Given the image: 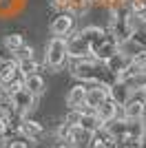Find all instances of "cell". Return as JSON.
Segmentation results:
<instances>
[{
  "mask_svg": "<svg viewBox=\"0 0 146 148\" xmlns=\"http://www.w3.org/2000/svg\"><path fill=\"white\" fill-rule=\"evenodd\" d=\"M104 62H97L95 58H71V73L82 82H95V84H106L104 77L111 75ZM109 86V84H106Z\"/></svg>",
  "mask_w": 146,
  "mask_h": 148,
  "instance_id": "6da1fadb",
  "label": "cell"
},
{
  "mask_svg": "<svg viewBox=\"0 0 146 148\" xmlns=\"http://www.w3.org/2000/svg\"><path fill=\"white\" fill-rule=\"evenodd\" d=\"M111 33L117 42L126 44L131 38L135 36V16L131 11V7H117L113 11V18H111Z\"/></svg>",
  "mask_w": 146,
  "mask_h": 148,
  "instance_id": "7a4b0ae2",
  "label": "cell"
},
{
  "mask_svg": "<svg viewBox=\"0 0 146 148\" xmlns=\"http://www.w3.org/2000/svg\"><path fill=\"white\" fill-rule=\"evenodd\" d=\"M69 60V44L67 38H58L53 36L47 44V53H44V64H47L51 71H58L67 64Z\"/></svg>",
  "mask_w": 146,
  "mask_h": 148,
  "instance_id": "3957f363",
  "label": "cell"
},
{
  "mask_svg": "<svg viewBox=\"0 0 146 148\" xmlns=\"http://www.w3.org/2000/svg\"><path fill=\"white\" fill-rule=\"evenodd\" d=\"M73 27H75V13L73 11H60L51 22V33L58 38H67L73 33Z\"/></svg>",
  "mask_w": 146,
  "mask_h": 148,
  "instance_id": "277c9868",
  "label": "cell"
},
{
  "mask_svg": "<svg viewBox=\"0 0 146 148\" xmlns=\"http://www.w3.org/2000/svg\"><path fill=\"white\" fill-rule=\"evenodd\" d=\"M67 44H69V58H93L91 44L82 36V31L71 33V36L67 38Z\"/></svg>",
  "mask_w": 146,
  "mask_h": 148,
  "instance_id": "5b68a950",
  "label": "cell"
},
{
  "mask_svg": "<svg viewBox=\"0 0 146 148\" xmlns=\"http://www.w3.org/2000/svg\"><path fill=\"white\" fill-rule=\"evenodd\" d=\"M9 99H11V106L13 111L20 113V115H24V113H29L33 106H36V95L29 91V88H20V91L11 93L9 95Z\"/></svg>",
  "mask_w": 146,
  "mask_h": 148,
  "instance_id": "8992f818",
  "label": "cell"
},
{
  "mask_svg": "<svg viewBox=\"0 0 146 148\" xmlns=\"http://www.w3.org/2000/svg\"><path fill=\"white\" fill-rule=\"evenodd\" d=\"M133 95H135V91L128 86L124 80H115V82L109 86V97L113 99L117 106H126L128 102H131V97H133Z\"/></svg>",
  "mask_w": 146,
  "mask_h": 148,
  "instance_id": "52a82bcc",
  "label": "cell"
},
{
  "mask_svg": "<svg viewBox=\"0 0 146 148\" xmlns=\"http://www.w3.org/2000/svg\"><path fill=\"white\" fill-rule=\"evenodd\" d=\"M131 60H133V58L128 56V53H124V51H117L113 58H109V60L104 62V66H106V71H109V73L113 75L115 80H120L122 73H124V71L131 66Z\"/></svg>",
  "mask_w": 146,
  "mask_h": 148,
  "instance_id": "ba28073f",
  "label": "cell"
},
{
  "mask_svg": "<svg viewBox=\"0 0 146 148\" xmlns=\"http://www.w3.org/2000/svg\"><path fill=\"white\" fill-rule=\"evenodd\" d=\"M106 99H109V86H106V84H95V86L89 88V93H86L84 106L91 108V111H97Z\"/></svg>",
  "mask_w": 146,
  "mask_h": 148,
  "instance_id": "9c48e42d",
  "label": "cell"
},
{
  "mask_svg": "<svg viewBox=\"0 0 146 148\" xmlns=\"http://www.w3.org/2000/svg\"><path fill=\"white\" fill-rule=\"evenodd\" d=\"M117 47H120V42L113 38V33H109V36H106V40H104L102 44H97L95 49H93V58H95L97 62H106L109 58H113V56L117 53Z\"/></svg>",
  "mask_w": 146,
  "mask_h": 148,
  "instance_id": "30bf717a",
  "label": "cell"
},
{
  "mask_svg": "<svg viewBox=\"0 0 146 148\" xmlns=\"http://www.w3.org/2000/svg\"><path fill=\"white\" fill-rule=\"evenodd\" d=\"M124 111H126V119H144L146 99H144V95H142V91H140V95H133V97H131V102L124 106Z\"/></svg>",
  "mask_w": 146,
  "mask_h": 148,
  "instance_id": "8fae6325",
  "label": "cell"
},
{
  "mask_svg": "<svg viewBox=\"0 0 146 148\" xmlns=\"http://www.w3.org/2000/svg\"><path fill=\"white\" fill-rule=\"evenodd\" d=\"M18 130L29 139V142H36V139H40V137L44 135V128L38 122H31V119H20Z\"/></svg>",
  "mask_w": 146,
  "mask_h": 148,
  "instance_id": "7c38bea8",
  "label": "cell"
},
{
  "mask_svg": "<svg viewBox=\"0 0 146 148\" xmlns=\"http://www.w3.org/2000/svg\"><path fill=\"white\" fill-rule=\"evenodd\" d=\"M86 93H89V88L82 86V84L73 86L71 91H69V95H67V106L69 108H82L84 102H86Z\"/></svg>",
  "mask_w": 146,
  "mask_h": 148,
  "instance_id": "4fadbf2b",
  "label": "cell"
},
{
  "mask_svg": "<svg viewBox=\"0 0 146 148\" xmlns=\"http://www.w3.org/2000/svg\"><path fill=\"white\" fill-rule=\"evenodd\" d=\"M80 126L84 130H89V133H95V130H100L104 126L102 119L97 117V113L91 111V108H86V111H82V119H80Z\"/></svg>",
  "mask_w": 146,
  "mask_h": 148,
  "instance_id": "5bb4252c",
  "label": "cell"
},
{
  "mask_svg": "<svg viewBox=\"0 0 146 148\" xmlns=\"http://www.w3.org/2000/svg\"><path fill=\"white\" fill-rule=\"evenodd\" d=\"M82 36L89 40V44H91V51H93L97 44H102L104 40H106V36H109V33H106L104 29H100V27H84V29H82Z\"/></svg>",
  "mask_w": 146,
  "mask_h": 148,
  "instance_id": "9a60e30c",
  "label": "cell"
},
{
  "mask_svg": "<svg viewBox=\"0 0 146 148\" xmlns=\"http://www.w3.org/2000/svg\"><path fill=\"white\" fill-rule=\"evenodd\" d=\"M95 113H97V117L102 119V124L106 126L109 122H113V119L117 117V104H115V102H113V99L109 97V99H106V102H104V104L100 106V108H97Z\"/></svg>",
  "mask_w": 146,
  "mask_h": 148,
  "instance_id": "2e32d148",
  "label": "cell"
},
{
  "mask_svg": "<svg viewBox=\"0 0 146 148\" xmlns=\"http://www.w3.org/2000/svg\"><path fill=\"white\" fill-rule=\"evenodd\" d=\"M93 144L95 146H106V148H113L117 144V139L113 137V133H111L106 126H102L100 130H95L93 133Z\"/></svg>",
  "mask_w": 146,
  "mask_h": 148,
  "instance_id": "e0dca14e",
  "label": "cell"
},
{
  "mask_svg": "<svg viewBox=\"0 0 146 148\" xmlns=\"http://www.w3.org/2000/svg\"><path fill=\"white\" fill-rule=\"evenodd\" d=\"M144 135V119H126V139H142Z\"/></svg>",
  "mask_w": 146,
  "mask_h": 148,
  "instance_id": "ac0fdd59",
  "label": "cell"
},
{
  "mask_svg": "<svg viewBox=\"0 0 146 148\" xmlns=\"http://www.w3.org/2000/svg\"><path fill=\"white\" fill-rule=\"evenodd\" d=\"M24 86L38 97V95H42V93H44L47 84H44V80H42V75H40V73H33V75H27V77H24Z\"/></svg>",
  "mask_w": 146,
  "mask_h": 148,
  "instance_id": "d6986e66",
  "label": "cell"
},
{
  "mask_svg": "<svg viewBox=\"0 0 146 148\" xmlns=\"http://www.w3.org/2000/svg\"><path fill=\"white\" fill-rule=\"evenodd\" d=\"M2 47H5V51H9V53H18V51L24 47V40H22L20 33H11V36H5Z\"/></svg>",
  "mask_w": 146,
  "mask_h": 148,
  "instance_id": "ffe728a7",
  "label": "cell"
},
{
  "mask_svg": "<svg viewBox=\"0 0 146 148\" xmlns=\"http://www.w3.org/2000/svg\"><path fill=\"white\" fill-rule=\"evenodd\" d=\"M106 128L113 133V137L117 142L124 144V139H126V119H113V122L106 124Z\"/></svg>",
  "mask_w": 146,
  "mask_h": 148,
  "instance_id": "44dd1931",
  "label": "cell"
},
{
  "mask_svg": "<svg viewBox=\"0 0 146 148\" xmlns=\"http://www.w3.org/2000/svg\"><path fill=\"white\" fill-rule=\"evenodd\" d=\"M18 66L20 71H22V75L27 77V75H33L40 71V64L36 62V58H27V60H18Z\"/></svg>",
  "mask_w": 146,
  "mask_h": 148,
  "instance_id": "7402d4cb",
  "label": "cell"
},
{
  "mask_svg": "<svg viewBox=\"0 0 146 148\" xmlns=\"http://www.w3.org/2000/svg\"><path fill=\"white\" fill-rule=\"evenodd\" d=\"M124 82H126V84L133 88V91H142V88L146 86V71H144V73H135V75H131V77H126Z\"/></svg>",
  "mask_w": 146,
  "mask_h": 148,
  "instance_id": "603a6c76",
  "label": "cell"
},
{
  "mask_svg": "<svg viewBox=\"0 0 146 148\" xmlns=\"http://www.w3.org/2000/svg\"><path fill=\"white\" fill-rule=\"evenodd\" d=\"M131 11H133V16L137 20L146 22V0H135L133 5H131Z\"/></svg>",
  "mask_w": 146,
  "mask_h": 148,
  "instance_id": "cb8c5ba5",
  "label": "cell"
},
{
  "mask_svg": "<svg viewBox=\"0 0 146 148\" xmlns=\"http://www.w3.org/2000/svg\"><path fill=\"white\" fill-rule=\"evenodd\" d=\"M80 119H82V108H71V111L67 113L64 122H67L69 126H80Z\"/></svg>",
  "mask_w": 146,
  "mask_h": 148,
  "instance_id": "d4e9b609",
  "label": "cell"
},
{
  "mask_svg": "<svg viewBox=\"0 0 146 148\" xmlns=\"http://www.w3.org/2000/svg\"><path fill=\"white\" fill-rule=\"evenodd\" d=\"M71 128H73V126H69V124L64 122V124H62V126H60V128H58V137L67 142V139H69V133H71Z\"/></svg>",
  "mask_w": 146,
  "mask_h": 148,
  "instance_id": "484cf974",
  "label": "cell"
},
{
  "mask_svg": "<svg viewBox=\"0 0 146 148\" xmlns=\"http://www.w3.org/2000/svg\"><path fill=\"white\" fill-rule=\"evenodd\" d=\"M16 56H18V60H27V58H33V49L24 44V47L18 51V53H16Z\"/></svg>",
  "mask_w": 146,
  "mask_h": 148,
  "instance_id": "4316f807",
  "label": "cell"
},
{
  "mask_svg": "<svg viewBox=\"0 0 146 148\" xmlns=\"http://www.w3.org/2000/svg\"><path fill=\"white\" fill-rule=\"evenodd\" d=\"M71 2H73V0H53L51 5H53V9H62V11H64V9L71 7Z\"/></svg>",
  "mask_w": 146,
  "mask_h": 148,
  "instance_id": "83f0119b",
  "label": "cell"
},
{
  "mask_svg": "<svg viewBox=\"0 0 146 148\" xmlns=\"http://www.w3.org/2000/svg\"><path fill=\"white\" fill-rule=\"evenodd\" d=\"M7 148H29V142H22V139H13V142L7 144Z\"/></svg>",
  "mask_w": 146,
  "mask_h": 148,
  "instance_id": "f1b7e54d",
  "label": "cell"
},
{
  "mask_svg": "<svg viewBox=\"0 0 146 148\" xmlns=\"http://www.w3.org/2000/svg\"><path fill=\"white\" fill-rule=\"evenodd\" d=\"M140 146H142V148H146V135H144V137L140 139Z\"/></svg>",
  "mask_w": 146,
  "mask_h": 148,
  "instance_id": "f546056e",
  "label": "cell"
},
{
  "mask_svg": "<svg viewBox=\"0 0 146 148\" xmlns=\"http://www.w3.org/2000/svg\"><path fill=\"white\" fill-rule=\"evenodd\" d=\"M73 148H93V144H84V146H73Z\"/></svg>",
  "mask_w": 146,
  "mask_h": 148,
  "instance_id": "4dcf8cb0",
  "label": "cell"
},
{
  "mask_svg": "<svg viewBox=\"0 0 146 148\" xmlns=\"http://www.w3.org/2000/svg\"><path fill=\"white\" fill-rule=\"evenodd\" d=\"M142 95H144V99H146V86H144V88H142Z\"/></svg>",
  "mask_w": 146,
  "mask_h": 148,
  "instance_id": "1f68e13d",
  "label": "cell"
},
{
  "mask_svg": "<svg viewBox=\"0 0 146 148\" xmlns=\"http://www.w3.org/2000/svg\"><path fill=\"white\" fill-rule=\"evenodd\" d=\"M93 148H106V146H95V144H93Z\"/></svg>",
  "mask_w": 146,
  "mask_h": 148,
  "instance_id": "d6a6232c",
  "label": "cell"
},
{
  "mask_svg": "<svg viewBox=\"0 0 146 148\" xmlns=\"http://www.w3.org/2000/svg\"><path fill=\"white\" fill-rule=\"evenodd\" d=\"M58 148H71V146H58Z\"/></svg>",
  "mask_w": 146,
  "mask_h": 148,
  "instance_id": "836d02e7",
  "label": "cell"
},
{
  "mask_svg": "<svg viewBox=\"0 0 146 148\" xmlns=\"http://www.w3.org/2000/svg\"><path fill=\"white\" fill-rule=\"evenodd\" d=\"M0 139H2V137H0Z\"/></svg>",
  "mask_w": 146,
  "mask_h": 148,
  "instance_id": "e575fe53",
  "label": "cell"
},
{
  "mask_svg": "<svg viewBox=\"0 0 146 148\" xmlns=\"http://www.w3.org/2000/svg\"><path fill=\"white\" fill-rule=\"evenodd\" d=\"M91 2H93V0H91Z\"/></svg>",
  "mask_w": 146,
  "mask_h": 148,
  "instance_id": "d590c367",
  "label": "cell"
}]
</instances>
